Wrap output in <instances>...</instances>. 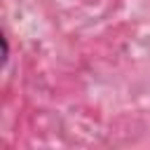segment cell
Wrapping results in <instances>:
<instances>
[{"instance_id":"1","label":"cell","mask_w":150,"mask_h":150,"mask_svg":"<svg viewBox=\"0 0 150 150\" xmlns=\"http://www.w3.org/2000/svg\"><path fill=\"white\" fill-rule=\"evenodd\" d=\"M0 42H2V66H7V61H9V42H7L5 33L0 35Z\"/></svg>"}]
</instances>
